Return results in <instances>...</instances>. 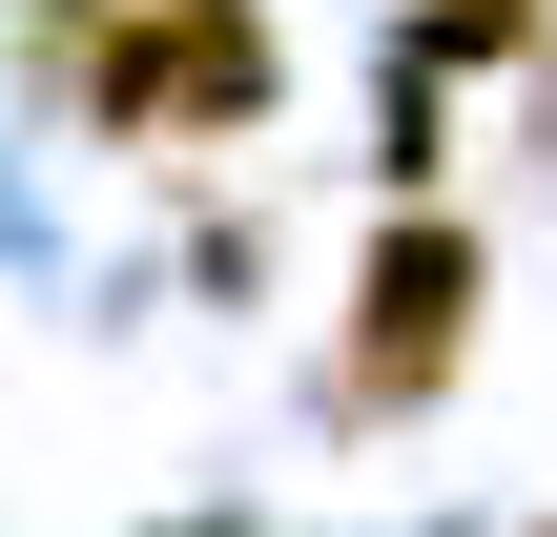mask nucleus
<instances>
[{
    "label": "nucleus",
    "mask_w": 557,
    "mask_h": 537,
    "mask_svg": "<svg viewBox=\"0 0 557 537\" xmlns=\"http://www.w3.org/2000/svg\"><path fill=\"white\" fill-rule=\"evenodd\" d=\"M537 537H557V517H537Z\"/></svg>",
    "instance_id": "nucleus-5"
},
{
    "label": "nucleus",
    "mask_w": 557,
    "mask_h": 537,
    "mask_svg": "<svg viewBox=\"0 0 557 537\" xmlns=\"http://www.w3.org/2000/svg\"><path fill=\"white\" fill-rule=\"evenodd\" d=\"M537 21H557V0H537Z\"/></svg>",
    "instance_id": "nucleus-4"
},
{
    "label": "nucleus",
    "mask_w": 557,
    "mask_h": 537,
    "mask_svg": "<svg viewBox=\"0 0 557 537\" xmlns=\"http://www.w3.org/2000/svg\"><path fill=\"white\" fill-rule=\"evenodd\" d=\"M83 145H145V166H248L269 103H289V21L269 0H103L62 62H21Z\"/></svg>",
    "instance_id": "nucleus-1"
},
{
    "label": "nucleus",
    "mask_w": 557,
    "mask_h": 537,
    "mask_svg": "<svg viewBox=\"0 0 557 537\" xmlns=\"http://www.w3.org/2000/svg\"><path fill=\"white\" fill-rule=\"evenodd\" d=\"M83 21H103V0H0V41H21V62H62Z\"/></svg>",
    "instance_id": "nucleus-3"
},
{
    "label": "nucleus",
    "mask_w": 557,
    "mask_h": 537,
    "mask_svg": "<svg viewBox=\"0 0 557 537\" xmlns=\"http://www.w3.org/2000/svg\"><path fill=\"white\" fill-rule=\"evenodd\" d=\"M475 310H496V228L434 186V207H372L351 248V331H331V414L351 435H413L455 373H475Z\"/></svg>",
    "instance_id": "nucleus-2"
}]
</instances>
